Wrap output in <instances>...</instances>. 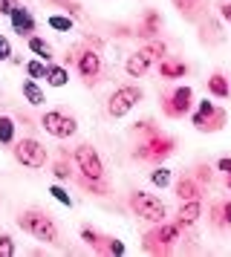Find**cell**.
<instances>
[{
  "label": "cell",
  "mask_w": 231,
  "mask_h": 257,
  "mask_svg": "<svg viewBox=\"0 0 231 257\" xmlns=\"http://www.w3.org/2000/svg\"><path fill=\"white\" fill-rule=\"evenodd\" d=\"M15 254V240L9 234H0V257H12Z\"/></svg>",
  "instance_id": "35"
},
{
  "label": "cell",
  "mask_w": 231,
  "mask_h": 257,
  "mask_svg": "<svg viewBox=\"0 0 231 257\" xmlns=\"http://www.w3.org/2000/svg\"><path fill=\"white\" fill-rule=\"evenodd\" d=\"M211 222H214L217 228H222V211H219V202L211 205Z\"/></svg>",
  "instance_id": "38"
},
{
  "label": "cell",
  "mask_w": 231,
  "mask_h": 257,
  "mask_svg": "<svg viewBox=\"0 0 231 257\" xmlns=\"http://www.w3.org/2000/svg\"><path fill=\"white\" fill-rule=\"evenodd\" d=\"M142 52H145L150 61H162L168 55V47H165V41H159V38H150L148 44L142 47Z\"/></svg>",
  "instance_id": "23"
},
{
  "label": "cell",
  "mask_w": 231,
  "mask_h": 257,
  "mask_svg": "<svg viewBox=\"0 0 231 257\" xmlns=\"http://www.w3.org/2000/svg\"><path fill=\"white\" fill-rule=\"evenodd\" d=\"M9 21H12V29H15L21 38H29V35L35 32V18H32V12H29L26 6H21V3L12 9Z\"/></svg>",
  "instance_id": "13"
},
{
  "label": "cell",
  "mask_w": 231,
  "mask_h": 257,
  "mask_svg": "<svg viewBox=\"0 0 231 257\" xmlns=\"http://www.w3.org/2000/svg\"><path fill=\"white\" fill-rule=\"evenodd\" d=\"M162 32V15L156 9H145V15L139 18L136 24V35L142 41H150V38H156Z\"/></svg>",
  "instance_id": "12"
},
{
  "label": "cell",
  "mask_w": 231,
  "mask_h": 257,
  "mask_svg": "<svg viewBox=\"0 0 231 257\" xmlns=\"http://www.w3.org/2000/svg\"><path fill=\"white\" fill-rule=\"evenodd\" d=\"M81 240L87 245H92V248H98V243H101V234L92 231V228H81Z\"/></svg>",
  "instance_id": "34"
},
{
  "label": "cell",
  "mask_w": 231,
  "mask_h": 257,
  "mask_svg": "<svg viewBox=\"0 0 231 257\" xmlns=\"http://www.w3.org/2000/svg\"><path fill=\"white\" fill-rule=\"evenodd\" d=\"M191 104H194V90L185 84V87H176L173 93L162 95V113L168 118H182L191 113Z\"/></svg>",
  "instance_id": "11"
},
{
  "label": "cell",
  "mask_w": 231,
  "mask_h": 257,
  "mask_svg": "<svg viewBox=\"0 0 231 257\" xmlns=\"http://www.w3.org/2000/svg\"><path fill=\"white\" fill-rule=\"evenodd\" d=\"M194 179L196 182H199V185H211V182H214V171H211V168H208V165H196V174H194Z\"/></svg>",
  "instance_id": "32"
},
{
  "label": "cell",
  "mask_w": 231,
  "mask_h": 257,
  "mask_svg": "<svg viewBox=\"0 0 231 257\" xmlns=\"http://www.w3.org/2000/svg\"><path fill=\"white\" fill-rule=\"evenodd\" d=\"M219 211H222V225H231V199H222Z\"/></svg>",
  "instance_id": "37"
},
{
  "label": "cell",
  "mask_w": 231,
  "mask_h": 257,
  "mask_svg": "<svg viewBox=\"0 0 231 257\" xmlns=\"http://www.w3.org/2000/svg\"><path fill=\"white\" fill-rule=\"evenodd\" d=\"M225 188L231 191V174H225Z\"/></svg>",
  "instance_id": "42"
},
{
  "label": "cell",
  "mask_w": 231,
  "mask_h": 257,
  "mask_svg": "<svg viewBox=\"0 0 231 257\" xmlns=\"http://www.w3.org/2000/svg\"><path fill=\"white\" fill-rule=\"evenodd\" d=\"M0 145H15V118L0 116Z\"/></svg>",
  "instance_id": "24"
},
{
  "label": "cell",
  "mask_w": 231,
  "mask_h": 257,
  "mask_svg": "<svg viewBox=\"0 0 231 257\" xmlns=\"http://www.w3.org/2000/svg\"><path fill=\"white\" fill-rule=\"evenodd\" d=\"M159 75L162 78H168V81H173V78H185L188 75V64L179 58H162L159 61Z\"/></svg>",
  "instance_id": "16"
},
{
  "label": "cell",
  "mask_w": 231,
  "mask_h": 257,
  "mask_svg": "<svg viewBox=\"0 0 231 257\" xmlns=\"http://www.w3.org/2000/svg\"><path fill=\"white\" fill-rule=\"evenodd\" d=\"M15 6H18L15 0H0V15H6V18H9V15H12V9H15Z\"/></svg>",
  "instance_id": "40"
},
{
  "label": "cell",
  "mask_w": 231,
  "mask_h": 257,
  "mask_svg": "<svg viewBox=\"0 0 231 257\" xmlns=\"http://www.w3.org/2000/svg\"><path fill=\"white\" fill-rule=\"evenodd\" d=\"M72 159H75V168H78L81 176H87V179H104V162L92 145H87V142L75 145Z\"/></svg>",
  "instance_id": "8"
},
{
  "label": "cell",
  "mask_w": 231,
  "mask_h": 257,
  "mask_svg": "<svg viewBox=\"0 0 231 257\" xmlns=\"http://www.w3.org/2000/svg\"><path fill=\"white\" fill-rule=\"evenodd\" d=\"M208 95H214V98H228L231 95V84L222 72H214L208 78Z\"/></svg>",
  "instance_id": "18"
},
{
  "label": "cell",
  "mask_w": 231,
  "mask_h": 257,
  "mask_svg": "<svg viewBox=\"0 0 231 257\" xmlns=\"http://www.w3.org/2000/svg\"><path fill=\"white\" fill-rule=\"evenodd\" d=\"M150 182H153L156 188H168V185H171V171H168L165 165H159V168L150 174Z\"/></svg>",
  "instance_id": "30"
},
{
  "label": "cell",
  "mask_w": 231,
  "mask_h": 257,
  "mask_svg": "<svg viewBox=\"0 0 231 257\" xmlns=\"http://www.w3.org/2000/svg\"><path fill=\"white\" fill-rule=\"evenodd\" d=\"M52 3H58L61 9H67L69 18H81V6L75 3V0H52Z\"/></svg>",
  "instance_id": "33"
},
{
  "label": "cell",
  "mask_w": 231,
  "mask_h": 257,
  "mask_svg": "<svg viewBox=\"0 0 231 257\" xmlns=\"http://www.w3.org/2000/svg\"><path fill=\"white\" fill-rule=\"evenodd\" d=\"M12 153H15V159L23 165V168H32V171H41V168H46V148L41 145L38 139H32V136H26V139L15 142V148H12Z\"/></svg>",
  "instance_id": "7"
},
{
  "label": "cell",
  "mask_w": 231,
  "mask_h": 257,
  "mask_svg": "<svg viewBox=\"0 0 231 257\" xmlns=\"http://www.w3.org/2000/svg\"><path fill=\"white\" fill-rule=\"evenodd\" d=\"M127 208L136 214L139 220H148V222H162L165 220V202L159 197H153L148 191H130V197H127Z\"/></svg>",
  "instance_id": "4"
},
{
  "label": "cell",
  "mask_w": 231,
  "mask_h": 257,
  "mask_svg": "<svg viewBox=\"0 0 231 257\" xmlns=\"http://www.w3.org/2000/svg\"><path fill=\"white\" fill-rule=\"evenodd\" d=\"M142 98H145V93H142V87H136V84L119 87V90H113L110 98H107V116L110 118H125Z\"/></svg>",
  "instance_id": "6"
},
{
  "label": "cell",
  "mask_w": 231,
  "mask_h": 257,
  "mask_svg": "<svg viewBox=\"0 0 231 257\" xmlns=\"http://www.w3.org/2000/svg\"><path fill=\"white\" fill-rule=\"evenodd\" d=\"M219 18H222L225 24H231V3H222V6H219Z\"/></svg>",
  "instance_id": "41"
},
{
  "label": "cell",
  "mask_w": 231,
  "mask_h": 257,
  "mask_svg": "<svg viewBox=\"0 0 231 257\" xmlns=\"http://www.w3.org/2000/svg\"><path fill=\"white\" fill-rule=\"evenodd\" d=\"M29 49H32V52H35L41 61H44V64H49V61H52V44H49L46 38L29 35Z\"/></svg>",
  "instance_id": "21"
},
{
  "label": "cell",
  "mask_w": 231,
  "mask_h": 257,
  "mask_svg": "<svg viewBox=\"0 0 231 257\" xmlns=\"http://www.w3.org/2000/svg\"><path fill=\"white\" fill-rule=\"evenodd\" d=\"M225 121H228V113L222 110V107H217L214 101H199L196 104V110L191 113V124H194L199 133H217V130L225 127Z\"/></svg>",
  "instance_id": "5"
},
{
  "label": "cell",
  "mask_w": 231,
  "mask_h": 257,
  "mask_svg": "<svg viewBox=\"0 0 231 257\" xmlns=\"http://www.w3.org/2000/svg\"><path fill=\"white\" fill-rule=\"evenodd\" d=\"M173 6H176L185 18H196V9L202 6V0H173Z\"/></svg>",
  "instance_id": "29"
},
{
  "label": "cell",
  "mask_w": 231,
  "mask_h": 257,
  "mask_svg": "<svg viewBox=\"0 0 231 257\" xmlns=\"http://www.w3.org/2000/svg\"><path fill=\"white\" fill-rule=\"evenodd\" d=\"M49 194H52V199H55V202H61L64 208H72V197H69L61 185H52V188H49Z\"/></svg>",
  "instance_id": "31"
},
{
  "label": "cell",
  "mask_w": 231,
  "mask_h": 257,
  "mask_svg": "<svg viewBox=\"0 0 231 257\" xmlns=\"http://www.w3.org/2000/svg\"><path fill=\"white\" fill-rule=\"evenodd\" d=\"M150 64H153V61H150L148 55H145V52L139 49V52H133V55H130V58L125 61V72L130 75V78H142V75H145V72L150 70Z\"/></svg>",
  "instance_id": "15"
},
{
  "label": "cell",
  "mask_w": 231,
  "mask_h": 257,
  "mask_svg": "<svg viewBox=\"0 0 231 257\" xmlns=\"http://www.w3.org/2000/svg\"><path fill=\"white\" fill-rule=\"evenodd\" d=\"M173 151H176V139L173 136H165V133H159V130L153 127V130H148V139H142L136 145L133 159L150 162V165H162Z\"/></svg>",
  "instance_id": "2"
},
{
  "label": "cell",
  "mask_w": 231,
  "mask_h": 257,
  "mask_svg": "<svg viewBox=\"0 0 231 257\" xmlns=\"http://www.w3.org/2000/svg\"><path fill=\"white\" fill-rule=\"evenodd\" d=\"M95 251H101V254H125V243L116 240V237H101V243H98Z\"/></svg>",
  "instance_id": "25"
},
{
  "label": "cell",
  "mask_w": 231,
  "mask_h": 257,
  "mask_svg": "<svg viewBox=\"0 0 231 257\" xmlns=\"http://www.w3.org/2000/svg\"><path fill=\"white\" fill-rule=\"evenodd\" d=\"M18 225H21L26 234H32L35 240H41V243L58 245V240H61V231H58L55 220H52L49 214H44L41 208H26V211H21Z\"/></svg>",
  "instance_id": "1"
},
{
  "label": "cell",
  "mask_w": 231,
  "mask_h": 257,
  "mask_svg": "<svg viewBox=\"0 0 231 257\" xmlns=\"http://www.w3.org/2000/svg\"><path fill=\"white\" fill-rule=\"evenodd\" d=\"M173 194H176L179 202H185V199H196L199 194H202V185L196 182L194 176H182V179L176 182V188H173Z\"/></svg>",
  "instance_id": "17"
},
{
  "label": "cell",
  "mask_w": 231,
  "mask_h": 257,
  "mask_svg": "<svg viewBox=\"0 0 231 257\" xmlns=\"http://www.w3.org/2000/svg\"><path fill=\"white\" fill-rule=\"evenodd\" d=\"M46 24L52 26L55 32H72V26H75L69 15H49V18H46Z\"/></svg>",
  "instance_id": "26"
},
{
  "label": "cell",
  "mask_w": 231,
  "mask_h": 257,
  "mask_svg": "<svg viewBox=\"0 0 231 257\" xmlns=\"http://www.w3.org/2000/svg\"><path fill=\"white\" fill-rule=\"evenodd\" d=\"M75 70H78V75L84 78V84H95L98 78H101V52L92 47H75Z\"/></svg>",
  "instance_id": "9"
},
{
  "label": "cell",
  "mask_w": 231,
  "mask_h": 257,
  "mask_svg": "<svg viewBox=\"0 0 231 257\" xmlns=\"http://www.w3.org/2000/svg\"><path fill=\"white\" fill-rule=\"evenodd\" d=\"M217 171H222V174H231V156H222V159H217Z\"/></svg>",
  "instance_id": "39"
},
{
  "label": "cell",
  "mask_w": 231,
  "mask_h": 257,
  "mask_svg": "<svg viewBox=\"0 0 231 257\" xmlns=\"http://www.w3.org/2000/svg\"><path fill=\"white\" fill-rule=\"evenodd\" d=\"M21 93H23V98H26V104H32V107H41L46 101L44 90H41L38 81H32V78H26V81L21 84Z\"/></svg>",
  "instance_id": "19"
},
{
  "label": "cell",
  "mask_w": 231,
  "mask_h": 257,
  "mask_svg": "<svg viewBox=\"0 0 231 257\" xmlns=\"http://www.w3.org/2000/svg\"><path fill=\"white\" fill-rule=\"evenodd\" d=\"M26 75H29L32 81H38V78H46V64H44L41 58L26 61Z\"/></svg>",
  "instance_id": "28"
},
{
  "label": "cell",
  "mask_w": 231,
  "mask_h": 257,
  "mask_svg": "<svg viewBox=\"0 0 231 257\" xmlns=\"http://www.w3.org/2000/svg\"><path fill=\"white\" fill-rule=\"evenodd\" d=\"M69 81V70L67 67H61V64H46V84L49 87H67Z\"/></svg>",
  "instance_id": "20"
},
{
  "label": "cell",
  "mask_w": 231,
  "mask_h": 257,
  "mask_svg": "<svg viewBox=\"0 0 231 257\" xmlns=\"http://www.w3.org/2000/svg\"><path fill=\"white\" fill-rule=\"evenodd\" d=\"M176 240H182V225L173 220V222H153V228L145 234V240H142V248L148 251V254H168L171 251V245Z\"/></svg>",
  "instance_id": "3"
},
{
  "label": "cell",
  "mask_w": 231,
  "mask_h": 257,
  "mask_svg": "<svg viewBox=\"0 0 231 257\" xmlns=\"http://www.w3.org/2000/svg\"><path fill=\"white\" fill-rule=\"evenodd\" d=\"M78 185L84 188L87 194H92V197H107V194H110V188H107L104 179H87V176H78Z\"/></svg>",
  "instance_id": "22"
},
{
  "label": "cell",
  "mask_w": 231,
  "mask_h": 257,
  "mask_svg": "<svg viewBox=\"0 0 231 257\" xmlns=\"http://www.w3.org/2000/svg\"><path fill=\"white\" fill-rule=\"evenodd\" d=\"M41 127L55 139H69L78 133V121H75V116H67L64 110H46L41 116Z\"/></svg>",
  "instance_id": "10"
},
{
  "label": "cell",
  "mask_w": 231,
  "mask_h": 257,
  "mask_svg": "<svg viewBox=\"0 0 231 257\" xmlns=\"http://www.w3.org/2000/svg\"><path fill=\"white\" fill-rule=\"evenodd\" d=\"M199 217H202V199H185L182 205H179V211H176V222L182 225V228H191V225H196L199 222Z\"/></svg>",
  "instance_id": "14"
},
{
  "label": "cell",
  "mask_w": 231,
  "mask_h": 257,
  "mask_svg": "<svg viewBox=\"0 0 231 257\" xmlns=\"http://www.w3.org/2000/svg\"><path fill=\"white\" fill-rule=\"evenodd\" d=\"M9 58H12V44H9V38L0 35V61H9Z\"/></svg>",
  "instance_id": "36"
},
{
  "label": "cell",
  "mask_w": 231,
  "mask_h": 257,
  "mask_svg": "<svg viewBox=\"0 0 231 257\" xmlns=\"http://www.w3.org/2000/svg\"><path fill=\"white\" fill-rule=\"evenodd\" d=\"M52 176H55L58 182H67L69 176H72V171H69V159H67V153H61V159H58V162L52 165Z\"/></svg>",
  "instance_id": "27"
}]
</instances>
